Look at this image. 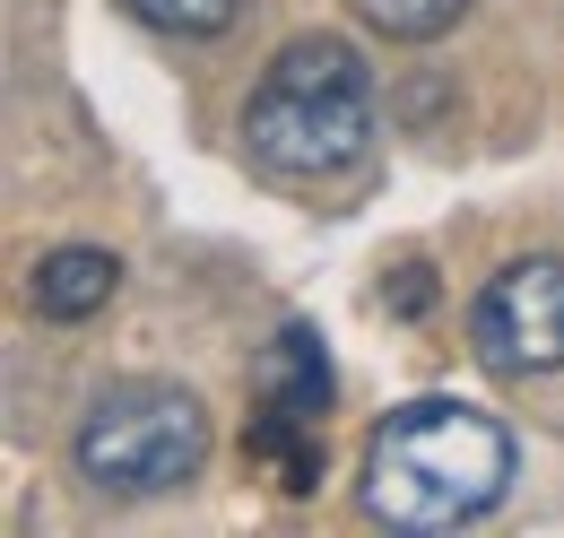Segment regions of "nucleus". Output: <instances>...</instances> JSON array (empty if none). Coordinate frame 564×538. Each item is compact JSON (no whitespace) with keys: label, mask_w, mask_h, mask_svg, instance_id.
I'll list each match as a JSON object with an SVG mask.
<instances>
[{"label":"nucleus","mask_w":564,"mask_h":538,"mask_svg":"<svg viewBox=\"0 0 564 538\" xmlns=\"http://www.w3.org/2000/svg\"><path fill=\"white\" fill-rule=\"evenodd\" d=\"M243 148L279 183H330L373 148V69L348 35H295L243 96Z\"/></svg>","instance_id":"obj_2"},{"label":"nucleus","mask_w":564,"mask_h":538,"mask_svg":"<svg viewBox=\"0 0 564 538\" xmlns=\"http://www.w3.org/2000/svg\"><path fill=\"white\" fill-rule=\"evenodd\" d=\"M322 417H330V356L304 322H286L261 347V426H252V452L279 461L286 495L322 477Z\"/></svg>","instance_id":"obj_5"},{"label":"nucleus","mask_w":564,"mask_h":538,"mask_svg":"<svg viewBox=\"0 0 564 538\" xmlns=\"http://www.w3.org/2000/svg\"><path fill=\"white\" fill-rule=\"evenodd\" d=\"M140 26H156V35H183V44H209V35H226L235 18H243V0H122Z\"/></svg>","instance_id":"obj_8"},{"label":"nucleus","mask_w":564,"mask_h":538,"mask_svg":"<svg viewBox=\"0 0 564 538\" xmlns=\"http://www.w3.org/2000/svg\"><path fill=\"white\" fill-rule=\"evenodd\" d=\"M70 461L96 495H174L209 461V408L183 383H113L78 417Z\"/></svg>","instance_id":"obj_3"},{"label":"nucleus","mask_w":564,"mask_h":538,"mask_svg":"<svg viewBox=\"0 0 564 538\" xmlns=\"http://www.w3.org/2000/svg\"><path fill=\"white\" fill-rule=\"evenodd\" d=\"M348 9L373 26V35H391V44H434V35L460 26L469 0H348Z\"/></svg>","instance_id":"obj_7"},{"label":"nucleus","mask_w":564,"mask_h":538,"mask_svg":"<svg viewBox=\"0 0 564 538\" xmlns=\"http://www.w3.org/2000/svg\"><path fill=\"white\" fill-rule=\"evenodd\" d=\"M469 347L495 383H539L564 374V261L521 252L469 295Z\"/></svg>","instance_id":"obj_4"},{"label":"nucleus","mask_w":564,"mask_h":538,"mask_svg":"<svg viewBox=\"0 0 564 538\" xmlns=\"http://www.w3.org/2000/svg\"><path fill=\"white\" fill-rule=\"evenodd\" d=\"M512 495V434L487 408L425 391L365 434V513L382 530H469Z\"/></svg>","instance_id":"obj_1"},{"label":"nucleus","mask_w":564,"mask_h":538,"mask_svg":"<svg viewBox=\"0 0 564 538\" xmlns=\"http://www.w3.org/2000/svg\"><path fill=\"white\" fill-rule=\"evenodd\" d=\"M113 287H122V261L105 244H62V252L35 261V313L44 322H87V313L113 304Z\"/></svg>","instance_id":"obj_6"}]
</instances>
